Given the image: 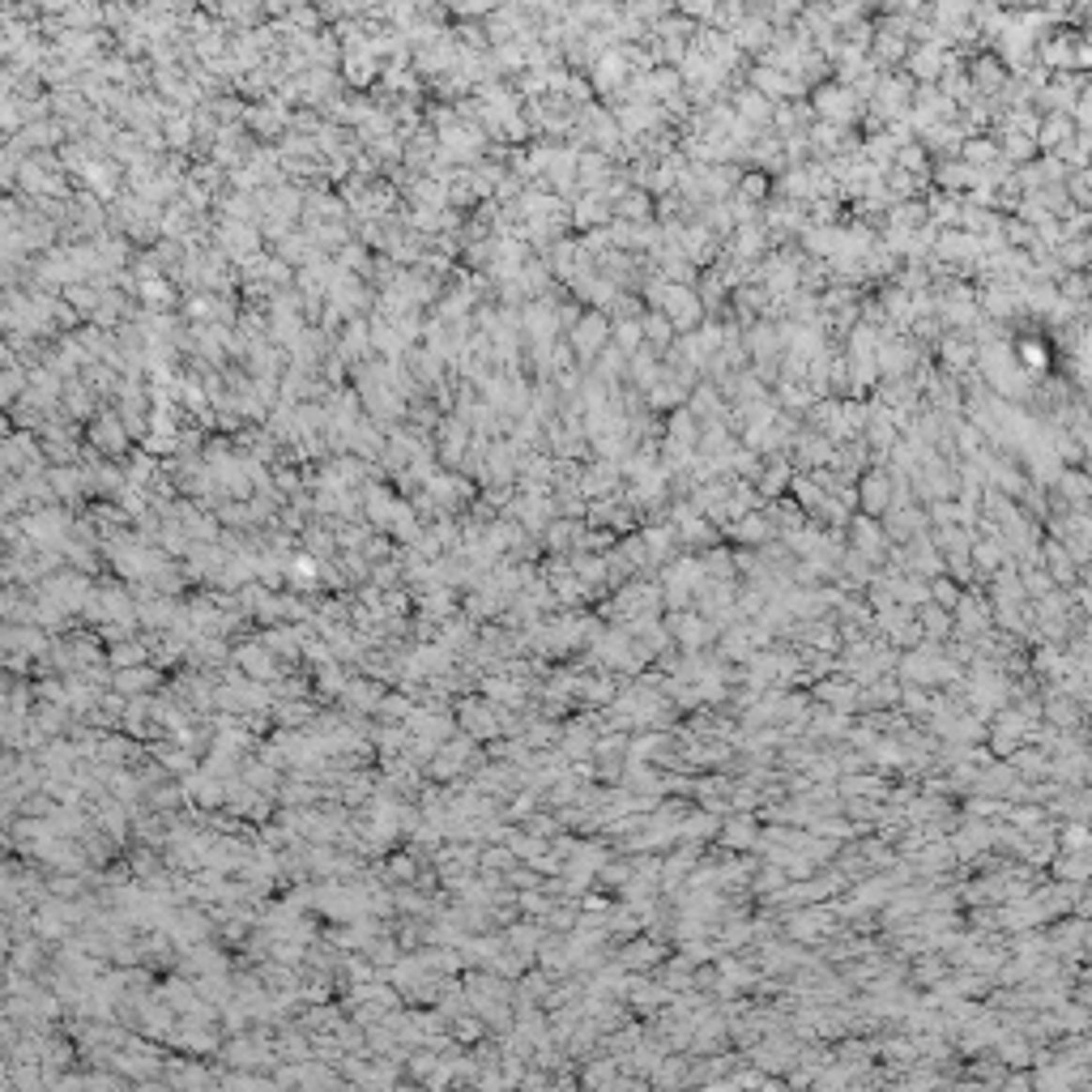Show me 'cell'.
<instances>
[{"label":"cell","mask_w":1092,"mask_h":1092,"mask_svg":"<svg viewBox=\"0 0 1092 1092\" xmlns=\"http://www.w3.org/2000/svg\"><path fill=\"white\" fill-rule=\"evenodd\" d=\"M1007 764H1011V769H1016L1024 781H1041V777H1050V751H1041L1037 742H1020V747L1007 756Z\"/></svg>","instance_id":"obj_12"},{"label":"cell","mask_w":1092,"mask_h":1092,"mask_svg":"<svg viewBox=\"0 0 1092 1092\" xmlns=\"http://www.w3.org/2000/svg\"><path fill=\"white\" fill-rule=\"evenodd\" d=\"M465 717V730L474 734V739H491V734H500V709H491V704H465L461 709Z\"/></svg>","instance_id":"obj_17"},{"label":"cell","mask_w":1092,"mask_h":1092,"mask_svg":"<svg viewBox=\"0 0 1092 1092\" xmlns=\"http://www.w3.org/2000/svg\"><path fill=\"white\" fill-rule=\"evenodd\" d=\"M939 658H944V653H926V648H900L897 670H892V675H897L900 683L939 687Z\"/></svg>","instance_id":"obj_5"},{"label":"cell","mask_w":1092,"mask_h":1092,"mask_svg":"<svg viewBox=\"0 0 1092 1092\" xmlns=\"http://www.w3.org/2000/svg\"><path fill=\"white\" fill-rule=\"evenodd\" d=\"M845 542H850L858 555H866L875 568H880L883 555H888V534H883L880 517H866V512L850 517V525H845Z\"/></svg>","instance_id":"obj_3"},{"label":"cell","mask_w":1092,"mask_h":1092,"mask_svg":"<svg viewBox=\"0 0 1092 1092\" xmlns=\"http://www.w3.org/2000/svg\"><path fill=\"white\" fill-rule=\"evenodd\" d=\"M917 623H922L926 640H939V645H944V640L952 636V611H944V606H935V602L917 606Z\"/></svg>","instance_id":"obj_18"},{"label":"cell","mask_w":1092,"mask_h":1092,"mask_svg":"<svg viewBox=\"0 0 1092 1092\" xmlns=\"http://www.w3.org/2000/svg\"><path fill=\"white\" fill-rule=\"evenodd\" d=\"M806 692H811L815 704H828V709H841V713H853V704H858V683L850 675H841V670L815 679Z\"/></svg>","instance_id":"obj_6"},{"label":"cell","mask_w":1092,"mask_h":1092,"mask_svg":"<svg viewBox=\"0 0 1092 1092\" xmlns=\"http://www.w3.org/2000/svg\"><path fill=\"white\" fill-rule=\"evenodd\" d=\"M1050 875L1063 883H1088V870H1092V858L1088 850H1058L1054 858H1050Z\"/></svg>","instance_id":"obj_10"},{"label":"cell","mask_w":1092,"mask_h":1092,"mask_svg":"<svg viewBox=\"0 0 1092 1092\" xmlns=\"http://www.w3.org/2000/svg\"><path fill=\"white\" fill-rule=\"evenodd\" d=\"M619 213H623V218H632V223L648 218V196H645V193H628V196L619 201Z\"/></svg>","instance_id":"obj_26"},{"label":"cell","mask_w":1092,"mask_h":1092,"mask_svg":"<svg viewBox=\"0 0 1092 1092\" xmlns=\"http://www.w3.org/2000/svg\"><path fill=\"white\" fill-rule=\"evenodd\" d=\"M1041 568H1046V576L1058 585V589H1067L1071 581H1080L1084 568H1075V559L1067 555V546L1058 542V538H1046L1041 542Z\"/></svg>","instance_id":"obj_8"},{"label":"cell","mask_w":1092,"mask_h":1092,"mask_svg":"<svg viewBox=\"0 0 1092 1092\" xmlns=\"http://www.w3.org/2000/svg\"><path fill=\"white\" fill-rule=\"evenodd\" d=\"M756 836H759V815L756 811H730L717 828V850L725 853H751L756 850Z\"/></svg>","instance_id":"obj_4"},{"label":"cell","mask_w":1092,"mask_h":1092,"mask_svg":"<svg viewBox=\"0 0 1092 1092\" xmlns=\"http://www.w3.org/2000/svg\"><path fill=\"white\" fill-rule=\"evenodd\" d=\"M521 833H529V836H542V841H551V836L559 833V819H555V811L546 806V815L542 811H529L525 815V828Z\"/></svg>","instance_id":"obj_23"},{"label":"cell","mask_w":1092,"mask_h":1092,"mask_svg":"<svg viewBox=\"0 0 1092 1092\" xmlns=\"http://www.w3.org/2000/svg\"><path fill=\"white\" fill-rule=\"evenodd\" d=\"M947 969H952V964H947L944 956L930 952V947H922V952L913 956V964H909V981H913V986H935Z\"/></svg>","instance_id":"obj_16"},{"label":"cell","mask_w":1092,"mask_h":1092,"mask_svg":"<svg viewBox=\"0 0 1092 1092\" xmlns=\"http://www.w3.org/2000/svg\"><path fill=\"white\" fill-rule=\"evenodd\" d=\"M576 1080L589 1084V1088H615V1080H619V1058H598V1054H589V1067H585Z\"/></svg>","instance_id":"obj_19"},{"label":"cell","mask_w":1092,"mask_h":1092,"mask_svg":"<svg viewBox=\"0 0 1092 1092\" xmlns=\"http://www.w3.org/2000/svg\"><path fill=\"white\" fill-rule=\"evenodd\" d=\"M1020 359H1024V363H1028V367H1033V371H1041V367H1046V351H1041V346H1037V342H1024V346H1020Z\"/></svg>","instance_id":"obj_28"},{"label":"cell","mask_w":1092,"mask_h":1092,"mask_svg":"<svg viewBox=\"0 0 1092 1092\" xmlns=\"http://www.w3.org/2000/svg\"><path fill=\"white\" fill-rule=\"evenodd\" d=\"M759 781H751V777H734V786H730V811H759Z\"/></svg>","instance_id":"obj_21"},{"label":"cell","mask_w":1092,"mask_h":1092,"mask_svg":"<svg viewBox=\"0 0 1092 1092\" xmlns=\"http://www.w3.org/2000/svg\"><path fill=\"white\" fill-rule=\"evenodd\" d=\"M482 866H491V870H512V866H517V853H512L508 845H500V850H487V853H482Z\"/></svg>","instance_id":"obj_27"},{"label":"cell","mask_w":1092,"mask_h":1092,"mask_svg":"<svg viewBox=\"0 0 1092 1092\" xmlns=\"http://www.w3.org/2000/svg\"><path fill=\"white\" fill-rule=\"evenodd\" d=\"M926 585H930V602H935V606H944V611H952V606L960 602V593H964V585H956V581H952V576H947V572L930 576V581H926Z\"/></svg>","instance_id":"obj_22"},{"label":"cell","mask_w":1092,"mask_h":1092,"mask_svg":"<svg viewBox=\"0 0 1092 1092\" xmlns=\"http://www.w3.org/2000/svg\"><path fill=\"white\" fill-rule=\"evenodd\" d=\"M986 628H991V598H986L981 585H964L960 602L952 606V636L973 640L977 632H986Z\"/></svg>","instance_id":"obj_1"},{"label":"cell","mask_w":1092,"mask_h":1092,"mask_svg":"<svg viewBox=\"0 0 1092 1092\" xmlns=\"http://www.w3.org/2000/svg\"><path fill=\"white\" fill-rule=\"evenodd\" d=\"M700 568H704V581H739L734 572V559H730V546H704L700 551Z\"/></svg>","instance_id":"obj_15"},{"label":"cell","mask_w":1092,"mask_h":1092,"mask_svg":"<svg viewBox=\"0 0 1092 1092\" xmlns=\"http://www.w3.org/2000/svg\"><path fill=\"white\" fill-rule=\"evenodd\" d=\"M789 478H794V470H789L786 461H777V465H769V470H759L756 478H751V487H756L759 500L769 504V500H777V495H786V491H789Z\"/></svg>","instance_id":"obj_14"},{"label":"cell","mask_w":1092,"mask_h":1092,"mask_svg":"<svg viewBox=\"0 0 1092 1092\" xmlns=\"http://www.w3.org/2000/svg\"><path fill=\"white\" fill-rule=\"evenodd\" d=\"M670 956V947H666V939H653V935H632V939H619V952H615V960L623 964V969H632V973H653L658 969L662 960Z\"/></svg>","instance_id":"obj_2"},{"label":"cell","mask_w":1092,"mask_h":1092,"mask_svg":"<svg viewBox=\"0 0 1092 1092\" xmlns=\"http://www.w3.org/2000/svg\"><path fill=\"white\" fill-rule=\"evenodd\" d=\"M717 828H722V819H717L713 811H704V806H692V811L679 819V841H700L709 845L717 836Z\"/></svg>","instance_id":"obj_13"},{"label":"cell","mask_w":1092,"mask_h":1092,"mask_svg":"<svg viewBox=\"0 0 1092 1092\" xmlns=\"http://www.w3.org/2000/svg\"><path fill=\"white\" fill-rule=\"evenodd\" d=\"M457 1033H461V1041H474V1037H482V1024H478V1020H461Z\"/></svg>","instance_id":"obj_29"},{"label":"cell","mask_w":1092,"mask_h":1092,"mask_svg":"<svg viewBox=\"0 0 1092 1092\" xmlns=\"http://www.w3.org/2000/svg\"><path fill=\"white\" fill-rule=\"evenodd\" d=\"M853 491H858V508L866 512V517H883L892 504V470H870L862 474V482H853Z\"/></svg>","instance_id":"obj_7"},{"label":"cell","mask_w":1092,"mask_h":1092,"mask_svg":"<svg viewBox=\"0 0 1092 1092\" xmlns=\"http://www.w3.org/2000/svg\"><path fill=\"white\" fill-rule=\"evenodd\" d=\"M892 598H897L900 606H909V611H917V606L930 602V585H926L922 576L905 572V576H897V589H892Z\"/></svg>","instance_id":"obj_20"},{"label":"cell","mask_w":1092,"mask_h":1092,"mask_svg":"<svg viewBox=\"0 0 1092 1092\" xmlns=\"http://www.w3.org/2000/svg\"><path fill=\"white\" fill-rule=\"evenodd\" d=\"M973 354H977V351H973V346L964 342V337H947V342H944V359H947V367H969Z\"/></svg>","instance_id":"obj_25"},{"label":"cell","mask_w":1092,"mask_h":1092,"mask_svg":"<svg viewBox=\"0 0 1092 1092\" xmlns=\"http://www.w3.org/2000/svg\"><path fill=\"white\" fill-rule=\"evenodd\" d=\"M525 742L534 751H542V747H555L559 742V722H551V717H542V722H534L525 730Z\"/></svg>","instance_id":"obj_24"},{"label":"cell","mask_w":1092,"mask_h":1092,"mask_svg":"<svg viewBox=\"0 0 1092 1092\" xmlns=\"http://www.w3.org/2000/svg\"><path fill=\"white\" fill-rule=\"evenodd\" d=\"M611 337V324H606V316H598V312H589V316H581V320L572 324V342H576V354H581L585 363L593 359V354L602 351V342Z\"/></svg>","instance_id":"obj_9"},{"label":"cell","mask_w":1092,"mask_h":1092,"mask_svg":"<svg viewBox=\"0 0 1092 1092\" xmlns=\"http://www.w3.org/2000/svg\"><path fill=\"white\" fill-rule=\"evenodd\" d=\"M1007 559V551H1003V538L999 534H981L977 542L969 546V564L973 572H977V581H986V576L994 572V568Z\"/></svg>","instance_id":"obj_11"}]
</instances>
